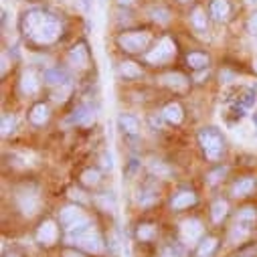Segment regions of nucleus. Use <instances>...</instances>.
<instances>
[{
	"instance_id": "nucleus-20",
	"label": "nucleus",
	"mask_w": 257,
	"mask_h": 257,
	"mask_svg": "<svg viewBox=\"0 0 257 257\" xmlns=\"http://www.w3.org/2000/svg\"><path fill=\"white\" fill-rule=\"evenodd\" d=\"M162 115H164V119L170 121V123H180L182 117H184V109L180 107V103H168V105L164 107Z\"/></svg>"
},
{
	"instance_id": "nucleus-9",
	"label": "nucleus",
	"mask_w": 257,
	"mask_h": 257,
	"mask_svg": "<svg viewBox=\"0 0 257 257\" xmlns=\"http://www.w3.org/2000/svg\"><path fill=\"white\" fill-rule=\"evenodd\" d=\"M69 63H71L73 67H77V69H85V67L89 65V51H87L85 43H79V45H75V47L71 49V53H69Z\"/></svg>"
},
{
	"instance_id": "nucleus-35",
	"label": "nucleus",
	"mask_w": 257,
	"mask_h": 257,
	"mask_svg": "<svg viewBox=\"0 0 257 257\" xmlns=\"http://www.w3.org/2000/svg\"><path fill=\"white\" fill-rule=\"evenodd\" d=\"M156 201V195L152 190H144V192H140V197H138V203L142 205V207H146V205H152Z\"/></svg>"
},
{
	"instance_id": "nucleus-47",
	"label": "nucleus",
	"mask_w": 257,
	"mask_h": 257,
	"mask_svg": "<svg viewBox=\"0 0 257 257\" xmlns=\"http://www.w3.org/2000/svg\"><path fill=\"white\" fill-rule=\"evenodd\" d=\"M249 3H251V5H257V0H249Z\"/></svg>"
},
{
	"instance_id": "nucleus-28",
	"label": "nucleus",
	"mask_w": 257,
	"mask_h": 257,
	"mask_svg": "<svg viewBox=\"0 0 257 257\" xmlns=\"http://www.w3.org/2000/svg\"><path fill=\"white\" fill-rule=\"evenodd\" d=\"M99 180H101V174H99V170H95V168H87V170L81 174V182H83L85 186H97Z\"/></svg>"
},
{
	"instance_id": "nucleus-4",
	"label": "nucleus",
	"mask_w": 257,
	"mask_h": 257,
	"mask_svg": "<svg viewBox=\"0 0 257 257\" xmlns=\"http://www.w3.org/2000/svg\"><path fill=\"white\" fill-rule=\"evenodd\" d=\"M152 41V35L148 31H127L119 35L117 43L125 53H140L144 51Z\"/></svg>"
},
{
	"instance_id": "nucleus-25",
	"label": "nucleus",
	"mask_w": 257,
	"mask_h": 257,
	"mask_svg": "<svg viewBox=\"0 0 257 257\" xmlns=\"http://www.w3.org/2000/svg\"><path fill=\"white\" fill-rule=\"evenodd\" d=\"M186 63L192 69H205L209 65V57L205 53H188L186 55Z\"/></svg>"
},
{
	"instance_id": "nucleus-30",
	"label": "nucleus",
	"mask_w": 257,
	"mask_h": 257,
	"mask_svg": "<svg viewBox=\"0 0 257 257\" xmlns=\"http://www.w3.org/2000/svg\"><path fill=\"white\" fill-rule=\"evenodd\" d=\"M150 17H152V21H156L160 25H166L170 21V13L166 9H162V7H152L150 9Z\"/></svg>"
},
{
	"instance_id": "nucleus-18",
	"label": "nucleus",
	"mask_w": 257,
	"mask_h": 257,
	"mask_svg": "<svg viewBox=\"0 0 257 257\" xmlns=\"http://www.w3.org/2000/svg\"><path fill=\"white\" fill-rule=\"evenodd\" d=\"M29 119H31V123H35V125H45V123L49 121V107H47L45 103H37V105L31 109Z\"/></svg>"
},
{
	"instance_id": "nucleus-34",
	"label": "nucleus",
	"mask_w": 257,
	"mask_h": 257,
	"mask_svg": "<svg viewBox=\"0 0 257 257\" xmlns=\"http://www.w3.org/2000/svg\"><path fill=\"white\" fill-rule=\"evenodd\" d=\"M69 93H71V85H69V83H65V85H59V87L55 89L53 97H55V101H65Z\"/></svg>"
},
{
	"instance_id": "nucleus-8",
	"label": "nucleus",
	"mask_w": 257,
	"mask_h": 257,
	"mask_svg": "<svg viewBox=\"0 0 257 257\" xmlns=\"http://www.w3.org/2000/svg\"><path fill=\"white\" fill-rule=\"evenodd\" d=\"M180 233H182V237L186 241L195 243V241H199L203 237V223L199 219H186L180 225Z\"/></svg>"
},
{
	"instance_id": "nucleus-48",
	"label": "nucleus",
	"mask_w": 257,
	"mask_h": 257,
	"mask_svg": "<svg viewBox=\"0 0 257 257\" xmlns=\"http://www.w3.org/2000/svg\"><path fill=\"white\" fill-rule=\"evenodd\" d=\"M180 3H188V0H180Z\"/></svg>"
},
{
	"instance_id": "nucleus-2",
	"label": "nucleus",
	"mask_w": 257,
	"mask_h": 257,
	"mask_svg": "<svg viewBox=\"0 0 257 257\" xmlns=\"http://www.w3.org/2000/svg\"><path fill=\"white\" fill-rule=\"evenodd\" d=\"M255 103V91L251 87H237L231 89L225 97V109L235 117H243Z\"/></svg>"
},
{
	"instance_id": "nucleus-40",
	"label": "nucleus",
	"mask_w": 257,
	"mask_h": 257,
	"mask_svg": "<svg viewBox=\"0 0 257 257\" xmlns=\"http://www.w3.org/2000/svg\"><path fill=\"white\" fill-rule=\"evenodd\" d=\"M69 195H71V199H75V201H79V203H85V197H83V192H81V190L71 188V190H69Z\"/></svg>"
},
{
	"instance_id": "nucleus-13",
	"label": "nucleus",
	"mask_w": 257,
	"mask_h": 257,
	"mask_svg": "<svg viewBox=\"0 0 257 257\" xmlns=\"http://www.w3.org/2000/svg\"><path fill=\"white\" fill-rule=\"evenodd\" d=\"M117 123H119V130L127 136H136L140 132V121L130 113H119Z\"/></svg>"
},
{
	"instance_id": "nucleus-42",
	"label": "nucleus",
	"mask_w": 257,
	"mask_h": 257,
	"mask_svg": "<svg viewBox=\"0 0 257 257\" xmlns=\"http://www.w3.org/2000/svg\"><path fill=\"white\" fill-rule=\"evenodd\" d=\"M9 71V55L7 53H3V75Z\"/></svg>"
},
{
	"instance_id": "nucleus-24",
	"label": "nucleus",
	"mask_w": 257,
	"mask_h": 257,
	"mask_svg": "<svg viewBox=\"0 0 257 257\" xmlns=\"http://www.w3.org/2000/svg\"><path fill=\"white\" fill-rule=\"evenodd\" d=\"M217 245H219V241L215 237H205V239H201V243L197 247V255L199 257H209L217 249Z\"/></svg>"
},
{
	"instance_id": "nucleus-33",
	"label": "nucleus",
	"mask_w": 257,
	"mask_h": 257,
	"mask_svg": "<svg viewBox=\"0 0 257 257\" xmlns=\"http://www.w3.org/2000/svg\"><path fill=\"white\" fill-rule=\"evenodd\" d=\"M3 136H9L11 132H15V127H17V119L13 117V115H5L3 117Z\"/></svg>"
},
{
	"instance_id": "nucleus-21",
	"label": "nucleus",
	"mask_w": 257,
	"mask_h": 257,
	"mask_svg": "<svg viewBox=\"0 0 257 257\" xmlns=\"http://www.w3.org/2000/svg\"><path fill=\"white\" fill-rule=\"evenodd\" d=\"M119 75L125 79H138L142 75V69L136 65L134 61H123L119 65Z\"/></svg>"
},
{
	"instance_id": "nucleus-1",
	"label": "nucleus",
	"mask_w": 257,
	"mask_h": 257,
	"mask_svg": "<svg viewBox=\"0 0 257 257\" xmlns=\"http://www.w3.org/2000/svg\"><path fill=\"white\" fill-rule=\"evenodd\" d=\"M21 31L25 37L33 39L37 45H51L61 37V23L53 15L33 9L23 17Z\"/></svg>"
},
{
	"instance_id": "nucleus-49",
	"label": "nucleus",
	"mask_w": 257,
	"mask_h": 257,
	"mask_svg": "<svg viewBox=\"0 0 257 257\" xmlns=\"http://www.w3.org/2000/svg\"><path fill=\"white\" fill-rule=\"evenodd\" d=\"M255 121H257V113H255Z\"/></svg>"
},
{
	"instance_id": "nucleus-45",
	"label": "nucleus",
	"mask_w": 257,
	"mask_h": 257,
	"mask_svg": "<svg viewBox=\"0 0 257 257\" xmlns=\"http://www.w3.org/2000/svg\"><path fill=\"white\" fill-rule=\"evenodd\" d=\"M65 257H81V255H77V253H73V251H65Z\"/></svg>"
},
{
	"instance_id": "nucleus-46",
	"label": "nucleus",
	"mask_w": 257,
	"mask_h": 257,
	"mask_svg": "<svg viewBox=\"0 0 257 257\" xmlns=\"http://www.w3.org/2000/svg\"><path fill=\"white\" fill-rule=\"evenodd\" d=\"M253 69H255V71H257V59H255V63H253Z\"/></svg>"
},
{
	"instance_id": "nucleus-27",
	"label": "nucleus",
	"mask_w": 257,
	"mask_h": 257,
	"mask_svg": "<svg viewBox=\"0 0 257 257\" xmlns=\"http://www.w3.org/2000/svg\"><path fill=\"white\" fill-rule=\"evenodd\" d=\"M190 23L197 31H207V15L203 13V9H195L190 17Z\"/></svg>"
},
{
	"instance_id": "nucleus-15",
	"label": "nucleus",
	"mask_w": 257,
	"mask_h": 257,
	"mask_svg": "<svg viewBox=\"0 0 257 257\" xmlns=\"http://www.w3.org/2000/svg\"><path fill=\"white\" fill-rule=\"evenodd\" d=\"M197 203V195L192 190H180L174 195L172 199V209L174 211H182V209H188L190 205H195Z\"/></svg>"
},
{
	"instance_id": "nucleus-14",
	"label": "nucleus",
	"mask_w": 257,
	"mask_h": 257,
	"mask_svg": "<svg viewBox=\"0 0 257 257\" xmlns=\"http://www.w3.org/2000/svg\"><path fill=\"white\" fill-rule=\"evenodd\" d=\"M81 217H85V215L81 213V209L77 205H69V207H65V209L59 213V221H61V225L65 227V229L71 227L73 223H77Z\"/></svg>"
},
{
	"instance_id": "nucleus-39",
	"label": "nucleus",
	"mask_w": 257,
	"mask_h": 257,
	"mask_svg": "<svg viewBox=\"0 0 257 257\" xmlns=\"http://www.w3.org/2000/svg\"><path fill=\"white\" fill-rule=\"evenodd\" d=\"M255 253H257V247H249V249L239 251V253H237V255H233V257H255Z\"/></svg>"
},
{
	"instance_id": "nucleus-23",
	"label": "nucleus",
	"mask_w": 257,
	"mask_h": 257,
	"mask_svg": "<svg viewBox=\"0 0 257 257\" xmlns=\"http://www.w3.org/2000/svg\"><path fill=\"white\" fill-rule=\"evenodd\" d=\"M255 221H257V211H255L253 207H245V209H241V211L237 213V217H235V223L249 225V227H253Z\"/></svg>"
},
{
	"instance_id": "nucleus-10",
	"label": "nucleus",
	"mask_w": 257,
	"mask_h": 257,
	"mask_svg": "<svg viewBox=\"0 0 257 257\" xmlns=\"http://www.w3.org/2000/svg\"><path fill=\"white\" fill-rule=\"evenodd\" d=\"M57 237H59V231H57V225L53 221H45L37 229V241L43 245H53L57 241Z\"/></svg>"
},
{
	"instance_id": "nucleus-26",
	"label": "nucleus",
	"mask_w": 257,
	"mask_h": 257,
	"mask_svg": "<svg viewBox=\"0 0 257 257\" xmlns=\"http://www.w3.org/2000/svg\"><path fill=\"white\" fill-rule=\"evenodd\" d=\"M227 211H229V205L225 201H215L213 203V209H211V217L215 223H221L225 217H227Z\"/></svg>"
},
{
	"instance_id": "nucleus-17",
	"label": "nucleus",
	"mask_w": 257,
	"mask_h": 257,
	"mask_svg": "<svg viewBox=\"0 0 257 257\" xmlns=\"http://www.w3.org/2000/svg\"><path fill=\"white\" fill-rule=\"evenodd\" d=\"M39 87H41V83H39V79L35 77V73H31V71L23 73V77H21V89H23V93L35 95V93L39 91Z\"/></svg>"
},
{
	"instance_id": "nucleus-36",
	"label": "nucleus",
	"mask_w": 257,
	"mask_h": 257,
	"mask_svg": "<svg viewBox=\"0 0 257 257\" xmlns=\"http://www.w3.org/2000/svg\"><path fill=\"white\" fill-rule=\"evenodd\" d=\"M150 170H152L154 174H158V176H168V174H170V168L164 166L162 162H152V164H150Z\"/></svg>"
},
{
	"instance_id": "nucleus-19",
	"label": "nucleus",
	"mask_w": 257,
	"mask_h": 257,
	"mask_svg": "<svg viewBox=\"0 0 257 257\" xmlns=\"http://www.w3.org/2000/svg\"><path fill=\"white\" fill-rule=\"evenodd\" d=\"M229 13H231V7L227 0H213L211 3V17L215 21H225L229 17Z\"/></svg>"
},
{
	"instance_id": "nucleus-31",
	"label": "nucleus",
	"mask_w": 257,
	"mask_h": 257,
	"mask_svg": "<svg viewBox=\"0 0 257 257\" xmlns=\"http://www.w3.org/2000/svg\"><path fill=\"white\" fill-rule=\"evenodd\" d=\"M249 233H251V227H249V225L235 223V225H233V231H231V241H241V239H245Z\"/></svg>"
},
{
	"instance_id": "nucleus-12",
	"label": "nucleus",
	"mask_w": 257,
	"mask_h": 257,
	"mask_svg": "<svg viewBox=\"0 0 257 257\" xmlns=\"http://www.w3.org/2000/svg\"><path fill=\"white\" fill-rule=\"evenodd\" d=\"M255 186H257V180L255 178H251V176H245V178H239L235 184H233V188H231V195L233 197H247V195H251V192L255 190Z\"/></svg>"
},
{
	"instance_id": "nucleus-16",
	"label": "nucleus",
	"mask_w": 257,
	"mask_h": 257,
	"mask_svg": "<svg viewBox=\"0 0 257 257\" xmlns=\"http://www.w3.org/2000/svg\"><path fill=\"white\" fill-rule=\"evenodd\" d=\"M93 119H95V111H93L91 107H87V105H81L79 109H75V111H73V115L67 119V123L87 125V123H91Z\"/></svg>"
},
{
	"instance_id": "nucleus-7",
	"label": "nucleus",
	"mask_w": 257,
	"mask_h": 257,
	"mask_svg": "<svg viewBox=\"0 0 257 257\" xmlns=\"http://www.w3.org/2000/svg\"><path fill=\"white\" fill-rule=\"evenodd\" d=\"M19 205H21V209H23L25 215H35L41 203H39V197H37L35 190L25 188V190L19 192Z\"/></svg>"
},
{
	"instance_id": "nucleus-22",
	"label": "nucleus",
	"mask_w": 257,
	"mask_h": 257,
	"mask_svg": "<svg viewBox=\"0 0 257 257\" xmlns=\"http://www.w3.org/2000/svg\"><path fill=\"white\" fill-rule=\"evenodd\" d=\"M162 81H164V85H168L172 89H186V85H188V79L182 73H166L162 77Z\"/></svg>"
},
{
	"instance_id": "nucleus-43",
	"label": "nucleus",
	"mask_w": 257,
	"mask_h": 257,
	"mask_svg": "<svg viewBox=\"0 0 257 257\" xmlns=\"http://www.w3.org/2000/svg\"><path fill=\"white\" fill-rule=\"evenodd\" d=\"M221 174H225V168H223V170H217V172H213V174H211V182H217V180H219L217 176H221Z\"/></svg>"
},
{
	"instance_id": "nucleus-44",
	"label": "nucleus",
	"mask_w": 257,
	"mask_h": 257,
	"mask_svg": "<svg viewBox=\"0 0 257 257\" xmlns=\"http://www.w3.org/2000/svg\"><path fill=\"white\" fill-rule=\"evenodd\" d=\"M117 3H119L121 7H132V5L136 3V0H117Z\"/></svg>"
},
{
	"instance_id": "nucleus-5",
	"label": "nucleus",
	"mask_w": 257,
	"mask_h": 257,
	"mask_svg": "<svg viewBox=\"0 0 257 257\" xmlns=\"http://www.w3.org/2000/svg\"><path fill=\"white\" fill-rule=\"evenodd\" d=\"M69 243H75L77 247H81V249H85V251H89V253H101V251H103V239H101V235H99L95 229L85 231L83 235L71 239Z\"/></svg>"
},
{
	"instance_id": "nucleus-3",
	"label": "nucleus",
	"mask_w": 257,
	"mask_h": 257,
	"mask_svg": "<svg viewBox=\"0 0 257 257\" xmlns=\"http://www.w3.org/2000/svg\"><path fill=\"white\" fill-rule=\"evenodd\" d=\"M199 142H201L203 152L209 160H219L221 158V154L225 150V140L215 127H203V130L199 132Z\"/></svg>"
},
{
	"instance_id": "nucleus-32",
	"label": "nucleus",
	"mask_w": 257,
	"mask_h": 257,
	"mask_svg": "<svg viewBox=\"0 0 257 257\" xmlns=\"http://www.w3.org/2000/svg\"><path fill=\"white\" fill-rule=\"evenodd\" d=\"M162 257H184V247L180 243H170L162 249Z\"/></svg>"
},
{
	"instance_id": "nucleus-29",
	"label": "nucleus",
	"mask_w": 257,
	"mask_h": 257,
	"mask_svg": "<svg viewBox=\"0 0 257 257\" xmlns=\"http://www.w3.org/2000/svg\"><path fill=\"white\" fill-rule=\"evenodd\" d=\"M154 235H156V229H154V225H150V223L140 225L138 231H136V237H138L140 241H152Z\"/></svg>"
},
{
	"instance_id": "nucleus-11",
	"label": "nucleus",
	"mask_w": 257,
	"mask_h": 257,
	"mask_svg": "<svg viewBox=\"0 0 257 257\" xmlns=\"http://www.w3.org/2000/svg\"><path fill=\"white\" fill-rule=\"evenodd\" d=\"M43 79H45V83L59 87V85L69 83V73L65 69H61V67H51V69H47L43 73Z\"/></svg>"
},
{
	"instance_id": "nucleus-41",
	"label": "nucleus",
	"mask_w": 257,
	"mask_h": 257,
	"mask_svg": "<svg viewBox=\"0 0 257 257\" xmlns=\"http://www.w3.org/2000/svg\"><path fill=\"white\" fill-rule=\"evenodd\" d=\"M103 168H113V162H111V156H107V154H103Z\"/></svg>"
},
{
	"instance_id": "nucleus-38",
	"label": "nucleus",
	"mask_w": 257,
	"mask_h": 257,
	"mask_svg": "<svg viewBox=\"0 0 257 257\" xmlns=\"http://www.w3.org/2000/svg\"><path fill=\"white\" fill-rule=\"evenodd\" d=\"M247 31H249L251 35H257V11L249 17V21H247Z\"/></svg>"
},
{
	"instance_id": "nucleus-6",
	"label": "nucleus",
	"mask_w": 257,
	"mask_h": 257,
	"mask_svg": "<svg viewBox=\"0 0 257 257\" xmlns=\"http://www.w3.org/2000/svg\"><path fill=\"white\" fill-rule=\"evenodd\" d=\"M176 53V45L172 43V39H168V37H162L160 39V43L146 55V59L150 61V63H164V61H168V59H172V55Z\"/></svg>"
},
{
	"instance_id": "nucleus-37",
	"label": "nucleus",
	"mask_w": 257,
	"mask_h": 257,
	"mask_svg": "<svg viewBox=\"0 0 257 257\" xmlns=\"http://www.w3.org/2000/svg\"><path fill=\"white\" fill-rule=\"evenodd\" d=\"M75 7L81 11V13H89L93 9V0H75Z\"/></svg>"
}]
</instances>
